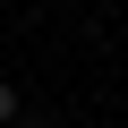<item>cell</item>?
Instances as JSON below:
<instances>
[{
	"label": "cell",
	"mask_w": 128,
	"mask_h": 128,
	"mask_svg": "<svg viewBox=\"0 0 128 128\" xmlns=\"http://www.w3.org/2000/svg\"><path fill=\"white\" fill-rule=\"evenodd\" d=\"M17 120H26V94H17L9 77H0V128H17Z\"/></svg>",
	"instance_id": "6da1fadb"
},
{
	"label": "cell",
	"mask_w": 128,
	"mask_h": 128,
	"mask_svg": "<svg viewBox=\"0 0 128 128\" xmlns=\"http://www.w3.org/2000/svg\"><path fill=\"white\" fill-rule=\"evenodd\" d=\"M17 128H51V120H17Z\"/></svg>",
	"instance_id": "7a4b0ae2"
}]
</instances>
